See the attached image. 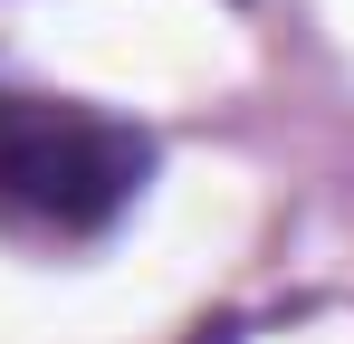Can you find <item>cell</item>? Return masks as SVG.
Listing matches in <instances>:
<instances>
[{
	"mask_svg": "<svg viewBox=\"0 0 354 344\" xmlns=\"http://www.w3.org/2000/svg\"><path fill=\"white\" fill-rule=\"evenodd\" d=\"M144 172H153V134H134L124 115L67 96H0V211L86 239L144 191Z\"/></svg>",
	"mask_w": 354,
	"mask_h": 344,
	"instance_id": "cell-1",
	"label": "cell"
}]
</instances>
